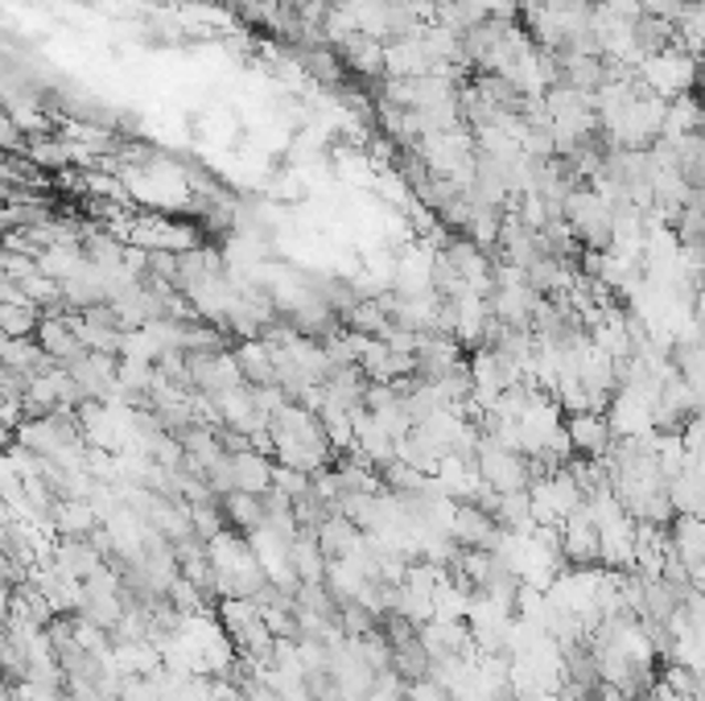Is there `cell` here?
<instances>
[{
	"label": "cell",
	"instance_id": "6da1fadb",
	"mask_svg": "<svg viewBox=\"0 0 705 701\" xmlns=\"http://www.w3.org/2000/svg\"><path fill=\"white\" fill-rule=\"evenodd\" d=\"M562 429L569 450H581L586 458H602L607 446H611V425H607L602 413H569Z\"/></svg>",
	"mask_w": 705,
	"mask_h": 701
}]
</instances>
